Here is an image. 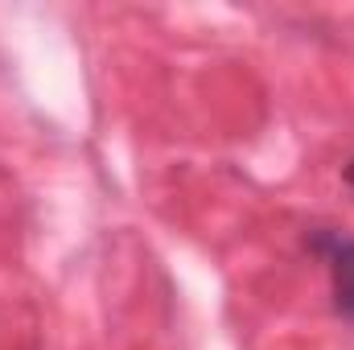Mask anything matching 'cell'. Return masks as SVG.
Masks as SVG:
<instances>
[{"label": "cell", "mask_w": 354, "mask_h": 350, "mask_svg": "<svg viewBox=\"0 0 354 350\" xmlns=\"http://www.w3.org/2000/svg\"><path fill=\"white\" fill-rule=\"evenodd\" d=\"M313 248L330 264V284H334L338 313L346 322H354V239H346V235H317Z\"/></svg>", "instance_id": "obj_1"}, {"label": "cell", "mask_w": 354, "mask_h": 350, "mask_svg": "<svg viewBox=\"0 0 354 350\" xmlns=\"http://www.w3.org/2000/svg\"><path fill=\"white\" fill-rule=\"evenodd\" d=\"M346 185H351V190H354V161H351V165H346Z\"/></svg>", "instance_id": "obj_2"}]
</instances>
